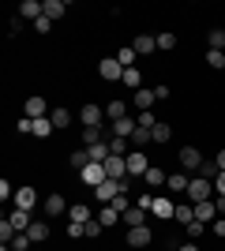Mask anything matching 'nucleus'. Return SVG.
Wrapping results in <instances>:
<instances>
[{
	"instance_id": "f257e3e1",
	"label": "nucleus",
	"mask_w": 225,
	"mask_h": 251,
	"mask_svg": "<svg viewBox=\"0 0 225 251\" xmlns=\"http://www.w3.org/2000/svg\"><path fill=\"white\" fill-rule=\"evenodd\" d=\"M188 202H206L210 195H214V180H206V176H192V184H188Z\"/></svg>"
},
{
	"instance_id": "f03ea898",
	"label": "nucleus",
	"mask_w": 225,
	"mask_h": 251,
	"mask_svg": "<svg viewBox=\"0 0 225 251\" xmlns=\"http://www.w3.org/2000/svg\"><path fill=\"white\" fill-rule=\"evenodd\" d=\"M79 180H83L86 188H101V184L109 180V173H105V165H101V161H90V165L79 173Z\"/></svg>"
},
{
	"instance_id": "7ed1b4c3",
	"label": "nucleus",
	"mask_w": 225,
	"mask_h": 251,
	"mask_svg": "<svg viewBox=\"0 0 225 251\" xmlns=\"http://www.w3.org/2000/svg\"><path fill=\"white\" fill-rule=\"evenodd\" d=\"M79 120H83V127H101V120H105V109L98 101H86L83 109H79Z\"/></svg>"
},
{
	"instance_id": "20e7f679",
	"label": "nucleus",
	"mask_w": 225,
	"mask_h": 251,
	"mask_svg": "<svg viewBox=\"0 0 225 251\" xmlns=\"http://www.w3.org/2000/svg\"><path fill=\"white\" fill-rule=\"evenodd\" d=\"M98 75L105 83H117V79H124V68H120L117 56H105V60H98Z\"/></svg>"
},
{
	"instance_id": "39448f33",
	"label": "nucleus",
	"mask_w": 225,
	"mask_h": 251,
	"mask_svg": "<svg viewBox=\"0 0 225 251\" xmlns=\"http://www.w3.org/2000/svg\"><path fill=\"white\" fill-rule=\"evenodd\" d=\"M180 169H184V173H199V169H203V154H199V147H184L180 150Z\"/></svg>"
},
{
	"instance_id": "423d86ee",
	"label": "nucleus",
	"mask_w": 225,
	"mask_h": 251,
	"mask_svg": "<svg viewBox=\"0 0 225 251\" xmlns=\"http://www.w3.org/2000/svg\"><path fill=\"white\" fill-rule=\"evenodd\" d=\"M147 169H150V157L143 154V150H131L128 154V176L135 180V176H147Z\"/></svg>"
},
{
	"instance_id": "0eeeda50",
	"label": "nucleus",
	"mask_w": 225,
	"mask_h": 251,
	"mask_svg": "<svg viewBox=\"0 0 225 251\" xmlns=\"http://www.w3.org/2000/svg\"><path fill=\"white\" fill-rule=\"evenodd\" d=\"M150 214L158 221H173V214H176V202L165 199V195H154V206H150Z\"/></svg>"
},
{
	"instance_id": "6e6552de",
	"label": "nucleus",
	"mask_w": 225,
	"mask_h": 251,
	"mask_svg": "<svg viewBox=\"0 0 225 251\" xmlns=\"http://www.w3.org/2000/svg\"><path fill=\"white\" fill-rule=\"evenodd\" d=\"M150 244H154L150 225H135V229H128V248H150Z\"/></svg>"
},
{
	"instance_id": "1a4fd4ad",
	"label": "nucleus",
	"mask_w": 225,
	"mask_h": 251,
	"mask_svg": "<svg viewBox=\"0 0 225 251\" xmlns=\"http://www.w3.org/2000/svg\"><path fill=\"white\" fill-rule=\"evenodd\" d=\"M53 109H49V101L45 98H26V105H23V116H30V120H42V116H49Z\"/></svg>"
},
{
	"instance_id": "9d476101",
	"label": "nucleus",
	"mask_w": 225,
	"mask_h": 251,
	"mask_svg": "<svg viewBox=\"0 0 225 251\" xmlns=\"http://www.w3.org/2000/svg\"><path fill=\"white\" fill-rule=\"evenodd\" d=\"M105 173H109V180H128V157L109 154V161H105Z\"/></svg>"
},
{
	"instance_id": "9b49d317",
	"label": "nucleus",
	"mask_w": 225,
	"mask_h": 251,
	"mask_svg": "<svg viewBox=\"0 0 225 251\" xmlns=\"http://www.w3.org/2000/svg\"><path fill=\"white\" fill-rule=\"evenodd\" d=\"M120 191H124V184H120V180H105V184H101V188H94V195H98V202H113L120 195Z\"/></svg>"
},
{
	"instance_id": "f8f14e48",
	"label": "nucleus",
	"mask_w": 225,
	"mask_h": 251,
	"mask_svg": "<svg viewBox=\"0 0 225 251\" xmlns=\"http://www.w3.org/2000/svg\"><path fill=\"white\" fill-rule=\"evenodd\" d=\"M42 210H45V218H60V214H64V195H60V191H53V195H45V202H42Z\"/></svg>"
},
{
	"instance_id": "ddd939ff",
	"label": "nucleus",
	"mask_w": 225,
	"mask_h": 251,
	"mask_svg": "<svg viewBox=\"0 0 225 251\" xmlns=\"http://www.w3.org/2000/svg\"><path fill=\"white\" fill-rule=\"evenodd\" d=\"M42 15H45V19H64V15H68V4H64V0H42Z\"/></svg>"
},
{
	"instance_id": "4468645a",
	"label": "nucleus",
	"mask_w": 225,
	"mask_h": 251,
	"mask_svg": "<svg viewBox=\"0 0 225 251\" xmlns=\"http://www.w3.org/2000/svg\"><path fill=\"white\" fill-rule=\"evenodd\" d=\"M38 206V191L34 188H19L15 191V210H34Z\"/></svg>"
},
{
	"instance_id": "2eb2a0df",
	"label": "nucleus",
	"mask_w": 225,
	"mask_h": 251,
	"mask_svg": "<svg viewBox=\"0 0 225 251\" xmlns=\"http://www.w3.org/2000/svg\"><path fill=\"white\" fill-rule=\"evenodd\" d=\"M131 49L139 52V56H150V52L158 49V38H154V34H139V38L131 42Z\"/></svg>"
},
{
	"instance_id": "dca6fc26",
	"label": "nucleus",
	"mask_w": 225,
	"mask_h": 251,
	"mask_svg": "<svg viewBox=\"0 0 225 251\" xmlns=\"http://www.w3.org/2000/svg\"><path fill=\"white\" fill-rule=\"evenodd\" d=\"M135 116H124V120H117V124H113V131H109V135H120V139H131L135 135Z\"/></svg>"
},
{
	"instance_id": "f3484780",
	"label": "nucleus",
	"mask_w": 225,
	"mask_h": 251,
	"mask_svg": "<svg viewBox=\"0 0 225 251\" xmlns=\"http://www.w3.org/2000/svg\"><path fill=\"white\" fill-rule=\"evenodd\" d=\"M105 116L117 124V120H124L128 116V101H120V98H113V101H105Z\"/></svg>"
},
{
	"instance_id": "a211bd4d",
	"label": "nucleus",
	"mask_w": 225,
	"mask_h": 251,
	"mask_svg": "<svg viewBox=\"0 0 225 251\" xmlns=\"http://www.w3.org/2000/svg\"><path fill=\"white\" fill-rule=\"evenodd\" d=\"M192 206H195V221H214V218H218L214 199H206V202H192Z\"/></svg>"
},
{
	"instance_id": "6ab92c4d",
	"label": "nucleus",
	"mask_w": 225,
	"mask_h": 251,
	"mask_svg": "<svg viewBox=\"0 0 225 251\" xmlns=\"http://www.w3.org/2000/svg\"><path fill=\"white\" fill-rule=\"evenodd\" d=\"M158 101V98H154V90H150V86H143V90H135V98H131V105H135V109H139V113H147L150 105Z\"/></svg>"
},
{
	"instance_id": "aec40b11",
	"label": "nucleus",
	"mask_w": 225,
	"mask_h": 251,
	"mask_svg": "<svg viewBox=\"0 0 225 251\" xmlns=\"http://www.w3.org/2000/svg\"><path fill=\"white\" fill-rule=\"evenodd\" d=\"M68 221L86 225V221H94V214H90V206H86V202H75V206H68Z\"/></svg>"
},
{
	"instance_id": "412c9836",
	"label": "nucleus",
	"mask_w": 225,
	"mask_h": 251,
	"mask_svg": "<svg viewBox=\"0 0 225 251\" xmlns=\"http://www.w3.org/2000/svg\"><path fill=\"white\" fill-rule=\"evenodd\" d=\"M19 19L38 23V19H42V4H38V0H23V4H19Z\"/></svg>"
},
{
	"instance_id": "4be33fe9",
	"label": "nucleus",
	"mask_w": 225,
	"mask_h": 251,
	"mask_svg": "<svg viewBox=\"0 0 225 251\" xmlns=\"http://www.w3.org/2000/svg\"><path fill=\"white\" fill-rule=\"evenodd\" d=\"M11 225H15V232H26V229H30V225H34V218H30V210H11Z\"/></svg>"
},
{
	"instance_id": "5701e85b",
	"label": "nucleus",
	"mask_w": 225,
	"mask_h": 251,
	"mask_svg": "<svg viewBox=\"0 0 225 251\" xmlns=\"http://www.w3.org/2000/svg\"><path fill=\"white\" fill-rule=\"evenodd\" d=\"M150 139H154V143H169V139H173V127L165 124V120H158V124L150 127Z\"/></svg>"
},
{
	"instance_id": "b1692460",
	"label": "nucleus",
	"mask_w": 225,
	"mask_h": 251,
	"mask_svg": "<svg viewBox=\"0 0 225 251\" xmlns=\"http://www.w3.org/2000/svg\"><path fill=\"white\" fill-rule=\"evenodd\" d=\"M26 236H30V244H42V240H49V225H45V221H34L30 229H26Z\"/></svg>"
},
{
	"instance_id": "393cba45",
	"label": "nucleus",
	"mask_w": 225,
	"mask_h": 251,
	"mask_svg": "<svg viewBox=\"0 0 225 251\" xmlns=\"http://www.w3.org/2000/svg\"><path fill=\"white\" fill-rule=\"evenodd\" d=\"M49 120H53V127H56V131H60V127H68V124H72V113H68L64 105H56L53 113H49Z\"/></svg>"
},
{
	"instance_id": "a878e982",
	"label": "nucleus",
	"mask_w": 225,
	"mask_h": 251,
	"mask_svg": "<svg viewBox=\"0 0 225 251\" xmlns=\"http://www.w3.org/2000/svg\"><path fill=\"white\" fill-rule=\"evenodd\" d=\"M188 184H192L188 173H169V180H165V188H169V191H188Z\"/></svg>"
},
{
	"instance_id": "bb28decb",
	"label": "nucleus",
	"mask_w": 225,
	"mask_h": 251,
	"mask_svg": "<svg viewBox=\"0 0 225 251\" xmlns=\"http://www.w3.org/2000/svg\"><path fill=\"white\" fill-rule=\"evenodd\" d=\"M143 180H147L150 188H161V184H165L169 176H165V169H161V165H150V169H147V176H143Z\"/></svg>"
},
{
	"instance_id": "cd10ccee",
	"label": "nucleus",
	"mask_w": 225,
	"mask_h": 251,
	"mask_svg": "<svg viewBox=\"0 0 225 251\" xmlns=\"http://www.w3.org/2000/svg\"><path fill=\"white\" fill-rule=\"evenodd\" d=\"M68 165H72L75 173H83V169L90 165V157H86V147H83V150H72V154H68Z\"/></svg>"
},
{
	"instance_id": "c85d7f7f",
	"label": "nucleus",
	"mask_w": 225,
	"mask_h": 251,
	"mask_svg": "<svg viewBox=\"0 0 225 251\" xmlns=\"http://www.w3.org/2000/svg\"><path fill=\"white\" fill-rule=\"evenodd\" d=\"M173 221H180V225L195 221V206H192V202H176V214H173Z\"/></svg>"
},
{
	"instance_id": "c756f323",
	"label": "nucleus",
	"mask_w": 225,
	"mask_h": 251,
	"mask_svg": "<svg viewBox=\"0 0 225 251\" xmlns=\"http://www.w3.org/2000/svg\"><path fill=\"white\" fill-rule=\"evenodd\" d=\"M124 225H128V229H135V225H147V210L131 206L128 214H124Z\"/></svg>"
},
{
	"instance_id": "7c9ffc66",
	"label": "nucleus",
	"mask_w": 225,
	"mask_h": 251,
	"mask_svg": "<svg viewBox=\"0 0 225 251\" xmlns=\"http://www.w3.org/2000/svg\"><path fill=\"white\" fill-rule=\"evenodd\" d=\"M120 83L128 86V90H143V72H135V68H128V72H124V79H120Z\"/></svg>"
},
{
	"instance_id": "2f4dec72",
	"label": "nucleus",
	"mask_w": 225,
	"mask_h": 251,
	"mask_svg": "<svg viewBox=\"0 0 225 251\" xmlns=\"http://www.w3.org/2000/svg\"><path fill=\"white\" fill-rule=\"evenodd\" d=\"M86 157H90V161H101V165H105V161H109V143H98V147H86Z\"/></svg>"
},
{
	"instance_id": "473e14b6",
	"label": "nucleus",
	"mask_w": 225,
	"mask_h": 251,
	"mask_svg": "<svg viewBox=\"0 0 225 251\" xmlns=\"http://www.w3.org/2000/svg\"><path fill=\"white\" fill-rule=\"evenodd\" d=\"M53 131H56V127H53V120H49V116H42V120H34V135H38V139H49Z\"/></svg>"
},
{
	"instance_id": "72a5a7b5",
	"label": "nucleus",
	"mask_w": 225,
	"mask_h": 251,
	"mask_svg": "<svg viewBox=\"0 0 225 251\" xmlns=\"http://www.w3.org/2000/svg\"><path fill=\"white\" fill-rule=\"evenodd\" d=\"M117 60H120V68H124V72H128V68H131V64H135V60H139V52H135V49H131V45H124V49H120V52H117Z\"/></svg>"
},
{
	"instance_id": "f704fd0d",
	"label": "nucleus",
	"mask_w": 225,
	"mask_h": 251,
	"mask_svg": "<svg viewBox=\"0 0 225 251\" xmlns=\"http://www.w3.org/2000/svg\"><path fill=\"white\" fill-rule=\"evenodd\" d=\"M98 221H101V225L109 229V225H117V221H124V218H120L113 206H101V210H98Z\"/></svg>"
},
{
	"instance_id": "c9c22d12",
	"label": "nucleus",
	"mask_w": 225,
	"mask_h": 251,
	"mask_svg": "<svg viewBox=\"0 0 225 251\" xmlns=\"http://www.w3.org/2000/svg\"><path fill=\"white\" fill-rule=\"evenodd\" d=\"M206 64H210L214 72H222L225 68V49H206Z\"/></svg>"
},
{
	"instance_id": "e433bc0d",
	"label": "nucleus",
	"mask_w": 225,
	"mask_h": 251,
	"mask_svg": "<svg viewBox=\"0 0 225 251\" xmlns=\"http://www.w3.org/2000/svg\"><path fill=\"white\" fill-rule=\"evenodd\" d=\"M109 154H120V157H128V139H120V135H109Z\"/></svg>"
},
{
	"instance_id": "4c0bfd02",
	"label": "nucleus",
	"mask_w": 225,
	"mask_h": 251,
	"mask_svg": "<svg viewBox=\"0 0 225 251\" xmlns=\"http://www.w3.org/2000/svg\"><path fill=\"white\" fill-rule=\"evenodd\" d=\"M158 49H161V52L176 49V34H173V30H161V34H158Z\"/></svg>"
},
{
	"instance_id": "58836bf2",
	"label": "nucleus",
	"mask_w": 225,
	"mask_h": 251,
	"mask_svg": "<svg viewBox=\"0 0 225 251\" xmlns=\"http://www.w3.org/2000/svg\"><path fill=\"white\" fill-rule=\"evenodd\" d=\"M206 42H210V49H225V30H222V26H214V30L206 34Z\"/></svg>"
},
{
	"instance_id": "ea45409f",
	"label": "nucleus",
	"mask_w": 225,
	"mask_h": 251,
	"mask_svg": "<svg viewBox=\"0 0 225 251\" xmlns=\"http://www.w3.org/2000/svg\"><path fill=\"white\" fill-rule=\"evenodd\" d=\"M109 206H113V210H117V214H120V218H124V214H128V191H120V195H117V199H113V202H109Z\"/></svg>"
},
{
	"instance_id": "a19ab883",
	"label": "nucleus",
	"mask_w": 225,
	"mask_h": 251,
	"mask_svg": "<svg viewBox=\"0 0 225 251\" xmlns=\"http://www.w3.org/2000/svg\"><path fill=\"white\" fill-rule=\"evenodd\" d=\"M11 251H30V236H26V232H15V236H11Z\"/></svg>"
},
{
	"instance_id": "79ce46f5",
	"label": "nucleus",
	"mask_w": 225,
	"mask_h": 251,
	"mask_svg": "<svg viewBox=\"0 0 225 251\" xmlns=\"http://www.w3.org/2000/svg\"><path fill=\"white\" fill-rule=\"evenodd\" d=\"M131 143H135V150H143L147 143H154V139H150V131H147V127H135V135H131Z\"/></svg>"
},
{
	"instance_id": "37998d69",
	"label": "nucleus",
	"mask_w": 225,
	"mask_h": 251,
	"mask_svg": "<svg viewBox=\"0 0 225 251\" xmlns=\"http://www.w3.org/2000/svg\"><path fill=\"white\" fill-rule=\"evenodd\" d=\"M218 161H203V169H199V176H206V180H218Z\"/></svg>"
},
{
	"instance_id": "c03bdc74",
	"label": "nucleus",
	"mask_w": 225,
	"mask_h": 251,
	"mask_svg": "<svg viewBox=\"0 0 225 251\" xmlns=\"http://www.w3.org/2000/svg\"><path fill=\"white\" fill-rule=\"evenodd\" d=\"M135 124H139V127H147V131H150V127L158 124V120H154V113L147 109V113H139V116H135Z\"/></svg>"
},
{
	"instance_id": "a18cd8bd",
	"label": "nucleus",
	"mask_w": 225,
	"mask_h": 251,
	"mask_svg": "<svg viewBox=\"0 0 225 251\" xmlns=\"http://www.w3.org/2000/svg\"><path fill=\"white\" fill-rule=\"evenodd\" d=\"M15 191H19V188H11V184H8V176L0 180V199H4V202H8V199H15Z\"/></svg>"
},
{
	"instance_id": "49530a36",
	"label": "nucleus",
	"mask_w": 225,
	"mask_h": 251,
	"mask_svg": "<svg viewBox=\"0 0 225 251\" xmlns=\"http://www.w3.org/2000/svg\"><path fill=\"white\" fill-rule=\"evenodd\" d=\"M184 229H188V236H203V229H206V221H188V225H184Z\"/></svg>"
},
{
	"instance_id": "de8ad7c7",
	"label": "nucleus",
	"mask_w": 225,
	"mask_h": 251,
	"mask_svg": "<svg viewBox=\"0 0 225 251\" xmlns=\"http://www.w3.org/2000/svg\"><path fill=\"white\" fill-rule=\"evenodd\" d=\"M101 229H105V225H101V221H86V225H83V232H86V236H94V240H98V232H101Z\"/></svg>"
},
{
	"instance_id": "09e8293b",
	"label": "nucleus",
	"mask_w": 225,
	"mask_h": 251,
	"mask_svg": "<svg viewBox=\"0 0 225 251\" xmlns=\"http://www.w3.org/2000/svg\"><path fill=\"white\" fill-rule=\"evenodd\" d=\"M135 206H139V210H147V214H150V206H154V195H150V191H143L139 199H135Z\"/></svg>"
},
{
	"instance_id": "8fccbe9b",
	"label": "nucleus",
	"mask_w": 225,
	"mask_h": 251,
	"mask_svg": "<svg viewBox=\"0 0 225 251\" xmlns=\"http://www.w3.org/2000/svg\"><path fill=\"white\" fill-rule=\"evenodd\" d=\"M0 236H4V244H8V240H11V236H15V225H11V221H8V218L0 221Z\"/></svg>"
},
{
	"instance_id": "3c124183",
	"label": "nucleus",
	"mask_w": 225,
	"mask_h": 251,
	"mask_svg": "<svg viewBox=\"0 0 225 251\" xmlns=\"http://www.w3.org/2000/svg\"><path fill=\"white\" fill-rule=\"evenodd\" d=\"M49 30H53V19H45V15H42V19L34 23V34H49Z\"/></svg>"
},
{
	"instance_id": "603ef678",
	"label": "nucleus",
	"mask_w": 225,
	"mask_h": 251,
	"mask_svg": "<svg viewBox=\"0 0 225 251\" xmlns=\"http://www.w3.org/2000/svg\"><path fill=\"white\" fill-rule=\"evenodd\" d=\"M15 127H19L23 135H34V120H30V116H19V124H15Z\"/></svg>"
},
{
	"instance_id": "864d4df0",
	"label": "nucleus",
	"mask_w": 225,
	"mask_h": 251,
	"mask_svg": "<svg viewBox=\"0 0 225 251\" xmlns=\"http://www.w3.org/2000/svg\"><path fill=\"white\" fill-rule=\"evenodd\" d=\"M68 236H72V240H79V236H86V232H83V225H79V221H68Z\"/></svg>"
},
{
	"instance_id": "5fc2aeb1",
	"label": "nucleus",
	"mask_w": 225,
	"mask_h": 251,
	"mask_svg": "<svg viewBox=\"0 0 225 251\" xmlns=\"http://www.w3.org/2000/svg\"><path fill=\"white\" fill-rule=\"evenodd\" d=\"M154 98H158V101H165V98H169V86L158 83V86H154Z\"/></svg>"
},
{
	"instance_id": "6e6d98bb",
	"label": "nucleus",
	"mask_w": 225,
	"mask_h": 251,
	"mask_svg": "<svg viewBox=\"0 0 225 251\" xmlns=\"http://www.w3.org/2000/svg\"><path fill=\"white\" fill-rule=\"evenodd\" d=\"M8 30H11V34L23 30V19H19V15H11V19H8Z\"/></svg>"
},
{
	"instance_id": "4d7b16f0",
	"label": "nucleus",
	"mask_w": 225,
	"mask_h": 251,
	"mask_svg": "<svg viewBox=\"0 0 225 251\" xmlns=\"http://www.w3.org/2000/svg\"><path fill=\"white\" fill-rule=\"evenodd\" d=\"M214 236H218V240L225 236V221H214Z\"/></svg>"
},
{
	"instance_id": "13d9d810",
	"label": "nucleus",
	"mask_w": 225,
	"mask_h": 251,
	"mask_svg": "<svg viewBox=\"0 0 225 251\" xmlns=\"http://www.w3.org/2000/svg\"><path fill=\"white\" fill-rule=\"evenodd\" d=\"M214 188H218V191H222V195H225V173H218V180H214Z\"/></svg>"
},
{
	"instance_id": "bf43d9fd",
	"label": "nucleus",
	"mask_w": 225,
	"mask_h": 251,
	"mask_svg": "<svg viewBox=\"0 0 225 251\" xmlns=\"http://www.w3.org/2000/svg\"><path fill=\"white\" fill-rule=\"evenodd\" d=\"M176 251H199V244H195V240H188V244H180Z\"/></svg>"
},
{
	"instance_id": "052dcab7",
	"label": "nucleus",
	"mask_w": 225,
	"mask_h": 251,
	"mask_svg": "<svg viewBox=\"0 0 225 251\" xmlns=\"http://www.w3.org/2000/svg\"><path fill=\"white\" fill-rule=\"evenodd\" d=\"M214 161H218V169L225 173V150H218V157H214Z\"/></svg>"
},
{
	"instance_id": "680f3d73",
	"label": "nucleus",
	"mask_w": 225,
	"mask_h": 251,
	"mask_svg": "<svg viewBox=\"0 0 225 251\" xmlns=\"http://www.w3.org/2000/svg\"><path fill=\"white\" fill-rule=\"evenodd\" d=\"M214 206H218V214H225V195H218V199H214Z\"/></svg>"
}]
</instances>
